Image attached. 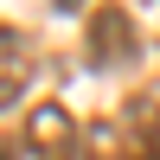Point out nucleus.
I'll use <instances>...</instances> for the list:
<instances>
[{
  "label": "nucleus",
  "instance_id": "obj_1",
  "mask_svg": "<svg viewBox=\"0 0 160 160\" xmlns=\"http://www.w3.org/2000/svg\"><path fill=\"white\" fill-rule=\"evenodd\" d=\"M71 154H77V122L58 102H38L19 135L0 141V160H71Z\"/></svg>",
  "mask_w": 160,
  "mask_h": 160
},
{
  "label": "nucleus",
  "instance_id": "obj_2",
  "mask_svg": "<svg viewBox=\"0 0 160 160\" xmlns=\"http://www.w3.org/2000/svg\"><path fill=\"white\" fill-rule=\"evenodd\" d=\"M83 45H90V64H96V71H122V64H135V58H141V32H135V19H128V7L102 0V7L90 13Z\"/></svg>",
  "mask_w": 160,
  "mask_h": 160
},
{
  "label": "nucleus",
  "instance_id": "obj_3",
  "mask_svg": "<svg viewBox=\"0 0 160 160\" xmlns=\"http://www.w3.org/2000/svg\"><path fill=\"white\" fill-rule=\"evenodd\" d=\"M26 83H32V51H26V38L13 32V26H0V109L19 102Z\"/></svg>",
  "mask_w": 160,
  "mask_h": 160
}]
</instances>
